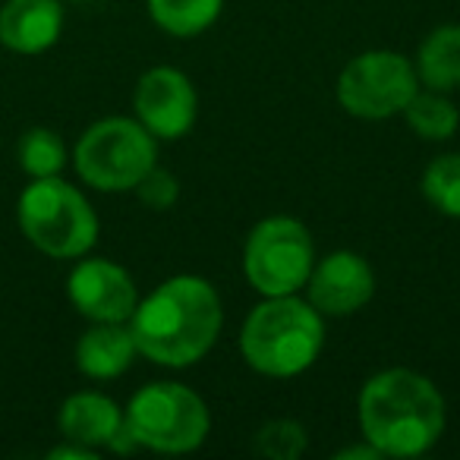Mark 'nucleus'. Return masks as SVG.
I'll return each mask as SVG.
<instances>
[{
    "label": "nucleus",
    "mask_w": 460,
    "mask_h": 460,
    "mask_svg": "<svg viewBox=\"0 0 460 460\" xmlns=\"http://www.w3.org/2000/svg\"><path fill=\"white\" fill-rule=\"evenodd\" d=\"M16 158H20V167L32 180L60 177V171L66 167V142L54 129L32 127L22 133L20 146H16Z\"/></svg>",
    "instance_id": "18"
},
{
    "label": "nucleus",
    "mask_w": 460,
    "mask_h": 460,
    "mask_svg": "<svg viewBox=\"0 0 460 460\" xmlns=\"http://www.w3.org/2000/svg\"><path fill=\"white\" fill-rule=\"evenodd\" d=\"M315 265L313 234L303 221L275 215L259 221L246 237L243 271L246 281L262 296L300 294Z\"/></svg>",
    "instance_id": "7"
},
{
    "label": "nucleus",
    "mask_w": 460,
    "mask_h": 460,
    "mask_svg": "<svg viewBox=\"0 0 460 460\" xmlns=\"http://www.w3.org/2000/svg\"><path fill=\"white\" fill-rule=\"evenodd\" d=\"M64 32L60 0H7L0 7V45L22 58L45 54Z\"/></svg>",
    "instance_id": "12"
},
{
    "label": "nucleus",
    "mask_w": 460,
    "mask_h": 460,
    "mask_svg": "<svg viewBox=\"0 0 460 460\" xmlns=\"http://www.w3.org/2000/svg\"><path fill=\"white\" fill-rule=\"evenodd\" d=\"M224 0H148L155 26L173 39H196L221 16Z\"/></svg>",
    "instance_id": "17"
},
{
    "label": "nucleus",
    "mask_w": 460,
    "mask_h": 460,
    "mask_svg": "<svg viewBox=\"0 0 460 460\" xmlns=\"http://www.w3.org/2000/svg\"><path fill=\"white\" fill-rule=\"evenodd\" d=\"M22 237L51 259H83L98 240V215L73 183L39 177L16 202Z\"/></svg>",
    "instance_id": "4"
},
{
    "label": "nucleus",
    "mask_w": 460,
    "mask_h": 460,
    "mask_svg": "<svg viewBox=\"0 0 460 460\" xmlns=\"http://www.w3.org/2000/svg\"><path fill=\"white\" fill-rule=\"evenodd\" d=\"M306 300L322 315H353L376 294V271L359 252L338 250L313 265L306 281Z\"/></svg>",
    "instance_id": "11"
},
{
    "label": "nucleus",
    "mask_w": 460,
    "mask_h": 460,
    "mask_svg": "<svg viewBox=\"0 0 460 460\" xmlns=\"http://www.w3.org/2000/svg\"><path fill=\"white\" fill-rule=\"evenodd\" d=\"M158 164V139L129 117H104L79 136L73 167L79 180L98 192L136 190L142 177Z\"/></svg>",
    "instance_id": "6"
},
{
    "label": "nucleus",
    "mask_w": 460,
    "mask_h": 460,
    "mask_svg": "<svg viewBox=\"0 0 460 460\" xmlns=\"http://www.w3.org/2000/svg\"><path fill=\"white\" fill-rule=\"evenodd\" d=\"M136 341L127 322H92V328L76 341V369L89 378H117L133 366Z\"/></svg>",
    "instance_id": "14"
},
{
    "label": "nucleus",
    "mask_w": 460,
    "mask_h": 460,
    "mask_svg": "<svg viewBox=\"0 0 460 460\" xmlns=\"http://www.w3.org/2000/svg\"><path fill=\"white\" fill-rule=\"evenodd\" d=\"M420 92L416 66L397 51H366L338 76V102L359 120H385L407 108Z\"/></svg>",
    "instance_id": "8"
},
{
    "label": "nucleus",
    "mask_w": 460,
    "mask_h": 460,
    "mask_svg": "<svg viewBox=\"0 0 460 460\" xmlns=\"http://www.w3.org/2000/svg\"><path fill=\"white\" fill-rule=\"evenodd\" d=\"M422 196L435 211L460 217V152L438 155L422 173Z\"/></svg>",
    "instance_id": "19"
},
{
    "label": "nucleus",
    "mask_w": 460,
    "mask_h": 460,
    "mask_svg": "<svg viewBox=\"0 0 460 460\" xmlns=\"http://www.w3.org/2000/svg\"><path fill=\"white\" fill-rule=\"evenodd\" d=\"M401 114H403V120L410 123V129H413L420 139H429V142L451 139L460 127L457 104L447 98V92H435V89L416 92Z\"/></svg>",
    "instance_id": "16"
},
{
    "label": "nucleus",
    "mask_w": 460,
    "mask_h": 460,
    "mask_svg": "<svg viewBox=\"0 0 460 460\" xmlns=\"http://www.w3.org/2000/svg\"><path fill=\"white\" fill-rule=\"evenodd\" d=\"M416 76L435 92L460 89V26L447 22L426 35L416 54Z\"/></svg>",
    "instance_id": "15"
},
{
    "label": "nucleus",
    "mask_w": 460,
    "mask_h": 460,
    "mask_svg": "<svg viewBox=\"0 0 460 460\" xmlns=\"http://www.w3.org/2000/svg\"><path fill=\"white\" fill-rule=\"evenodd\" d=\"M136 120L155 136V139H183L192 129L199 114V95L190 76L173 66H152L142 73L133 92Z\"/></svg>",
    "instance_id": "9"
},
{
    "label": "nucleus",
    "mask_w": 460,
    "mask_h": 460,
    "mask_svg": "<svg viewBox=\"0 0 460 460\" xmlns=\"http://www.w3.org/2000/svg\"><path fill=\"white\" fill-rule=\"evenodd\" d=\"M325 344V315L296 294L269 296L243 322L240 350L256 372L294 378L319 359Z\"/></svg>",
    "instance_id": "3"
},
{
    "label": "nucleus",
    "mask_w": 460,
    "mask_h": 460,
    "mask_svg": "<svg viewBox=\"0 0 460 460\" xmlns=\"http://www.w3.org/2000/svg\"><path fill=\"white\" fill-rule=\"evenodd\" d=\"M48 457L51 460H64V457H73V460H95V451L85 445H76V441H66V445L54 447V451H48Z\"/></svg>",
    "instance_id": "22"
},
{
    "label": "nucleus",
    "mask_w": 460,
    "mask_h": 460,
    "mask_svg": "<svg viewBox=\"0 0 460 460\" xmlns=\"http://www.w3.org/2000/svg\"><path fill=\"white\" fill-rule=\"evenodd\" d=\"M359 429L382 457H420L445 432V397L413 369H385L359 391Z\"/></svg>",
    "instance_id": "2"
},
{
    "label": "nucleus",
    "mask_w": 460,
    "mask_h": 460,
    "mask_svg": "<svg viewBox=\"0 0 460 460\" xmlns=\"http://www.w3.org/2000/svg\"><path fill=\"white\" fill-rule=\"evenodd\" d=\"M256 451L271 460H296L306 451V429L296 420H271L256 432Z\"/></svg>",
    "instance_id": "20"
},
{
    "label": "nucleus",
    "mask_w": 460,
    "mask_h": 460,
    "mask_svg": "<svg viewBox=\"0 0 460 460\" xmlns=\"http://www.w3.org/2000/svg\"><path fill=\"white\" fill-rule=\"evenodd\" d=\"M58 426L66 441H76V445H85L92 451L111 447L117 435L127 429L123 426V410L108 394H98V391H79V394L66 397L60 403Z\"/></svg>",
    "instance_id": "13"
},
{
    "label": "nucleus",
    "mask_w": 460,
    "mask_h": 460,
    "mask_svg": "<svg viewBox=\"0 0 460 460\" xmlns=\"http://www.w3.org/2000/svg\"><path fill=\"white\" fill-rule=\"evenodd\" d=\"M66 296L89 322H129L139 303L129 271L111 259H83L66 278Z\"/></svg>",
    "instance_id": "10"
},
{
    "label": "nucleus",
    "mask_w": 460,
    "mask_h": 460,
    "mask_svg": "<svg viewBox=\"0 0 460 460\" xmlns=\"http://www.w3.org/2000/svg\"><path fill=\"white\" fill-rule=\"evenodd\" d=\"M136 196H139V202L146 205V208L167 211V208H173V205H177L180 183H177V177H173L171 171H164V167L155 164L152 171H148L146 177L136 183Z\"/></svg>",
    "instance_id": "21"
},
{
    "label": "nucleus",
    "mask_w": 460,
    "mask_h": 460,
    "mask_svg": "<svg viewBox=\"0 0 460 460\" xmlns=\"http://www.w3.org/2000/svg\"><path fill=\"white\" fill-rule=\"evenodd\" d=\"M136 350L167 369H186L215 347L224 325L221 296L199 275L158 284L129 315Z\"/></svg>",
    "instance_id": "1"
},
{
    "label": "nucleus",
    "mask_w": 460,
    "mask_h": 460,
    "mask_svg": "<svg viewBox=\"0 0 460 460\" xmlns=\"http://www.w3.org/2000/svg\"><path fill=\"white\" fill-rule=\"evenodd\" d=\"M123 426L136 447L158 454L196 451L208 438L211 416L205 401L180 382H148L129 397Z\"/></svg>",
    "instance_id": "5"
}]
</instances>
